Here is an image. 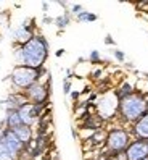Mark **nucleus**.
Wrapping results in <instances>:
<instances>
[{"mask_svg":"<svg viewBox=\"0 0 148 160\" xmlns=\"http://www.w3.org/2000/svg\"><path fill=\"white\" fill-rule=\"evenodd\" d=\"M101 73H103V71H101V70H97V71H93V73H92V76H93L95 79H98V78L101 76Z\"/></svg>","mask_w":148,"mask_h":160,"instance_id":"nucleus-25","label":"nucleus"},{"mask_svg":"<svg viewBox=\"0 0 148 160\" xmlns=\"http://www.w3.org/2000/svg\"><path fill=\"white\" fill-rule=\"evenodd\" d=\"M2 131H3V128H0V142H2Z\"/></svg>","mask_w":148,"mask_h":160,"instance_id":"nucleus-27","label":"nucleus"},{"mask_svg":"<svg viewBox=\"0 0 148 160\" xmlns=\"http://www.w3.org/2000/svg\"><path fill=\"white\" fill-rule=\"evenodd\" d=\"M130 142H132L130 141V134L124 128H113L106 134V139H105V144L110 155H119L121 152L127 149Z\"/></svg>","mask_w":148,"mask_h":160,"instance_id":"nucleus-4","label":"nucleus"},{"mask_svg":"<svg viewBox=\"0 0 148 160\" xmlns=\"http://www.w3.org/2000/svg\"><path fill=\"white\" fill-rule=\"evenodd\" d=\"M148 158V141L135 139L124 151V160H146Z\"/></svg>","mask_w":148,"mask_h":160,"instance_id":"nucleus-9","label":"nucleus"},{"mask_svg":"<svg viewBox=\"0 0 148 160\" xmlns=\"http://www.w3.org/2000/svg\"><path fill=\"white\" fill-rule=\"evenodd\" d=\"M42 10L45 11V13L48 11V3H47V2H44V3H42Z\"/></svg>","mask_w":148,"mask_h":160,"instance_id":"nucleus-26","label":"nucleus"},{"mask_svg":"<svg viewBox=\"0 0 148 160\" xmlns=\"http://www.w3.org/2000/svg\"><path fill=\"white\" fill-rule=\"evenodd\" d=\"M32 20V18H31ZM31 20H26L23 21V24H19L18 28L15 29L13 32V45L15 47H19V45H24L26 42H29L31 39L36 36V24H29Z\"/></svg>","mask_w":148,"mask_h":160,"instance_id":"nucleus-7","label":"nucleus"},{"mask_svg":"<svg viewBox=\"0 0 148 160\" xmlns=\"http://www.w3.org/2000/svg\"><path fill=\"white\" fill-rule=\"evenodd\" d=\"M3 125H5V128H8V129H15V128H18L19 125H23L21 118L18 115V110H10V112H7L5 120H3Z\"/></svg>","mask_w":148,"mask_h":160,"instance_id":"nucleus-12","label":"nucleus"},{"mask_svg":"<svg viewBox=\"0 0 148 160\" xmlns=\"http://www.w3.org/2000/svg\"><path fill=\"white\" fill-rule=\"evenodd\" d=\"M48 50H50L48 41L42 34H36V36H34L29 42H26L24 45L15 47L16 65L42 70L45 61L48 58Z\"/></svg>","mask_w":148,"mask_h":160,"instance_id":"nucleus-1","label":"nucleus"},{"mask_svg":"<svg viewBox=\"0 0 148 160\" xmlns=\"http://www.w3.org/2000/svg\"><path fill=\"white\" fill-rule=\"evenodd\" d=\"M132 134L135 136V139L148 141V110L132 125Z\"/></svg>","mask_w":148,"mask_h":160,"instance_id":"nucleus-10","label":"nucleus"},{"mask_svg":"<svg viewBox=\"0 0 148 160\" xmlns=\"http://www.w3.org/2000/svg\"><path fill=\"white\" fill-rule=\"evenodd\" d=\"M44 73H45L44 68L36 70V68L16 65L13 68V71L10 73V81H11V86L15 87V92H24L27 87H31L32 84L41 81Z\"/></svg>","mask_w":148,"mask_h":160,"instance_id":"nucleus-3","label":"nucleus"},{"mask_svg":"<svg viewBox=\"0 0 148 160\" xmlns=\"http://www.w3.org/2000/svg\"><path fill=\"white\" fill-rule=\"evenodd\" d=\"M71 99H72V102H77L79 100V97H81V92L79 91H71Z\"/></svg>","mask_w":148,"mask_h":160,"instance_id":"nucleus-22","label":"nucleus"},{"mask_svg":"<svg viewBox=\"0 0 148 160\" xmlns=\"http://www.w3.org/2000/svg\"><path fill=\"white\" fill-rule=\"evenodd\" d=\"M98 20V15H95V13H92V11H81L77 16H76V21L77 23H93V21H97Z\"/></svg>","mask_w":148,"mask_h":160,"instance_id":"nucleus-14","label":"nucleus"},{"mask_svg":"<svg viewBox=\"0 0 148 160\" xmlns=\"http://www.w3.org/2000/svg\"><path fill=\"white\" fill-rule=\"evenodd\" d=\"M65 54H66V50H65V49H58V50L55 52V57H56V58H61V57H63Z\"/></svg>","mask_w":148,"mask_h":160,"instance_id":"nucleus-23","label":"nucleus"},{"mask_svg":"<svg viewBox=\"0 0 148 160\" xmlns=\"http://www.w3.org/2000/svg\"><path fill=\"white\" fill-rule=\"evenodd\" d=\"M103 42H105L106 45H111V47H115V49H116V41L113 39V36H111V34H106V36H105V39H103Z\"/></svg>","mask_w":148,"mask_h":160,"instance_id":"nucleus-19","label":"nucleus"},{"mask_svg":"<svg viewBox=\"0 0 148 160\" xmlns=\"http://www.w3.org/2000/svg\"><path fill=\"white\" fill-rule=\"evenodd\" d=\"M24 97L29 104L34 105H48L50 99V78L47 79V83H44L42 79L37 81L36 84H32L31 87H27L24 92Z\"/></svg>","mask_w":148,"mask_h":160,"instance_id":"nucleus-5","label":"nucleus"},{"mask_svg":"<svg viewBox=\"0 0 148 160\" xmlns=\"http://www.w3.org/2000/svg\"><path fill=\"white\" fill-rule=\"evenodd\" d=\"M146 110H148V94H142L139 91H134L130 95L119 100L118 117L124 123L134 125Z\"/></svg>","mask_w":148,"mask_h":160,"instance_id":"nucleus-2","label":"nucleus"},{"mask_svg":"<svg viewBox=\"0 0 148 160\" xmlns=\"http://www.w3.org/2000/svg\"><path fill=\"white\" fill-rule=\"evenodd\" d=\"M13 133L18 136V139L26 147L31 146L32 142H34V129H32V126H27V125H19L18 128L13 129Z\"/></svg>","mask_w":148,"mask_h":160,"instance_id":"nucleus-11","label":"nucleus"},{"mask_svg":"<svg viewBox=\"0 0 148 160\" xmlns=\"http://www.w3.org/2000/svg\"><path fill=\"white\" fill-rule=\"evenodd\" d=\"M47 105H34V104H24L23 107L18 108V115L21 118L23 125H27V126H34V123L39 121V118L42 117V113L45 110Z\"/></svg>","mask_w":148,"mask_h":160,"instance_id":"nucleus-6","label":"nucleus"},{"mask_svg":"<svg viewBox=\"0 0 148 160\" xmlns=\"http://www.w3.org/2000/svg\"><path fill=\"white\" fill-rule=\"evenodd\" d=\"M113 55H115L116 61H119V63H124V61H126V54H124L122 50L115 49V50H113Z\"/></svg>","mask_w":148,"mask_h":160,"instance_id":"nucleus-17","label":"nucleus"},{"mask_svg":"<svg viewBox=\"0 0 148 160\" xmlns=\"http://www.w3.org/2000/svg\"><path fill=\"white\" fill-rule=\"evenodd\" d=\"M53 21H55V18H50V16H44V20H42V23H45V24H50Z\"/></svg>","mask_w":148,"mask_h":160,"instance_id":"nucleus-24","label":"nucleus"},{"mask_svg":"<svg viewBox=\"0 0 148 160\" xmlns=\"http://www.w3.org/2000/svg\"><path fill=\"white\" fill-rule=\"evenodd\" d=\"M0 160H15V157L10 154V151L0 142Z\"/></svg>","mask_w":148,"mask_h":160,"instance_id":"nucleus-16","label":"nucleus"},{"mask_svg":"<svg viewBox=\"0 0 148 160\" xmlns=\"http://www.w3.org/2000/svg\"><path fill=\"white\" fill-rule=\"evenodd\" d=\"M89 61H90L92 65H100V63H105V61L101 60V55H100L98 50H92V52H90V55H89Z\"/></svg>","mask_w":148,"mask_h":160,"instance_id":"nucleus-15","label":"nucleus"},{"mask_svg":"<svg viewBox=\"0 0 148 160\" xmlns=\"http://www.w3.org/2000/svg\"><path fill=\"white\" fill-rule=\"evenodd\" d=\"M81 11H84V8H82V5H71V13L74 15V16H77Z\"/></svg>","mask_w":148,"mask_h":160,"instance_id":"nucleus-20","label":"nucleus"},{"mask_svg":"<svg viewBox=\"0 0 148 160\" xmlns=\"http://www.w3.org/2000/svg\"><path fill=\"white\" fill-rule=\"evenodd\" d=\"M2 144L10 151V154L13 157H18L23 152H26V146L18 139V136L13 133V129L3 128V131H2Z\"/></svg>","mask_w":148,"mask_h":160,"instance_id":"nucleus-8","label":"nucleus"},{"mask_svg":"<svg viewBox=\"0 0 148 160\" xmlns=\"http://www.w3.org/2000/svg\"><path fill=\"white\" fill-rule=\"evenodd\" d=\"M63 94L65 95L71 94V79H68V78L63 79Z\"/></svg>","mask_w":148,"mask_h":160,"instance_id":"nucleus-18","label":"nucleus"},{"mask_svg":"<svg viewBox=\"0 0 148 160\" xmlns=\"http://www.w3.org/2000/svg\"><path fill=\"white\" fill-rule=\"evenodd\" d=\"M53 23H55V26L60 29V32H63V29H65V28H66V26L71 23V16H69V13L66 11V13L60 15V16H56Z\"/></svg>","mask_w":148,"mask_h":160,"instance_id":"nucleus-13","label":"nucleus"},{"mask_svg":"<svg viewBox=\"0 0 148 160\" xmlns=\"http://www.w3.org/2000/svg\"><path fill=\"white\" fill-rule=\"evenodd\" d=\"M15 160H32L31 158V155L27 152H23L21 155H18V157H15Z\"/></svg>","mask_w":148,"mask_h":160,"instance_id":"nucleus-21","label":"nucleus"},{"mask_svg":"<svg viewBox=\"0 0 148 160\" xmlns=\"http://www.w3.org/2000/svg\"><path fill=\"white\" fill-rule=\"evenodd\" d=\"M146 160H148V158H146Z\"/></svg>","mask_w":148,"mask_h":160,"instance_id":"nucleus-28","label":"nucleus"}]
</instances>
